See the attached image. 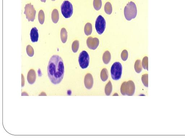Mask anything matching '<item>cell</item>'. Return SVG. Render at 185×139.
Here are the masks:
<instances>
[{
	"instance_id": "277c9868",
	"label": "cell",
	"mask_w": 185,
	"mask_h": 139,
	"mask_svg": "<svg viewBox=\"0 0 185 139\" xmlns=\"http://www.w3.org/2000/svg\"><path fill=\"white\" fill-rule=\"evenodd\" d=\"M61 10L63 15L65 18H69L72 16L73 13L72 4L69 1H64L61 5Z\"/></svg>"
},
{
	"instance_id": "7c38bea8",
	"label": "cell",
	"mask_w": 185,
	"mask_h": 139,
	"mask_svg": "<svg viewBox=\"0 0 185 139\" xmlns=\"http://www.w3.org/2000/svg\"><path fill=\"white\" fill-rule=\"evenodd\" d=\"M31 41L33 43L37 42L38 40V29L35 27L31 29L30 33Z\"/></svg>"
},
{
	"instance_id": "d6986e66",
	"label": "cell",
	"mask_w": 185,
	"mask_h": 139,
	"mask_svg": "<svg viewBox=\"0 0 185 139\" xmlns=\"http://www.w3.org/2000/svg\"><path fill=\"white\" fill-rule=\"evenodd\" d=\"M104 11L108 15H110L112 13V6L111 3L107 2L106 3L104 7Z\"/></svg>"
},
{
	"instance_id": "2e32d148",
	"label": "cell",
	"mask_w": 185,
	"mask_h": 139,
	"mask_svg": "<svg viewBox=\"0 0 185 139\" xmlns=\"http://www.w3.org/2000/svg\"><path fill=\"white\" fill-rule=\"evenodd\" d=\"M108 72L106 68H104L102 70L101 73V78L102 81H106L108 78Z\"/></svg>"
},
{
	"instance_id": "ac0fdd59",
	"label": "cell",
	"mask_w": 185,
	"mask_h": 139,
	"mask_svg": "<svg viewBox=\"0 0 185 139\" xmlns=\"http://www.w3.org/2000/svg\"><path fill=\"white\" fill-rule=\"evenodd\" d=\"M134 68H135V71H136L137 73H141L143 68L142 65V62L141 60H137L136 61Z\"/></svg>"
},
{
	"instance_id": "3957f363",
	"label": "cell",
	"mask_w": 185,
	"mask_h": 139,
	"mask_svg": "<svg viewBox=\"0 0 185 139\" xmlns=\"http://www.w3.org/2000/svg\"><path fill=\"white\" fill-rule=\"evenodd\" d=\"M122 69L123 68L120 63L116 62L113 64L111 69V77L113 80H120L121 77Z\"/></svg>"
},
{
	"instance_id": "ba28073f",
	"label": "cell",
	"mask_w": 185,
	"mask_h": 139,
	"mask_svg": "<svg viewBox=\"0 0 185 139\" xmlns=\"http://www.w3.org/2000/svg\"><path fill=\"white\" fill-rule=\"evenodd\" d=\"M99 43V40L98 38H93L91 37H88L86 41L88 47L92 50H95L98 47Z\"/></svg>"
},
{
	"instance_id": "cb8c5ba5",
	"label": "cell",
	"mask_w": 185,
	"mask_h": 139,
	"mask_svg": "<svg viewBox=\"0 0 185 139\" xmlns=\"http://www.w3.org/2000/svg\"><path fill=\"white\" fill-rule=\"evenodd\" d=\"M26 52L28 56L32 57L34 56V51L33 48L30 45H28L26 47Z\"/></svg>"
},
{
	"instance_id": "6da1fadb",
	"label": "cell",
	"mask_w": 185,
	"mask_h": 139,
	"mask_svg": "<svg viewBox=\"0 0 185 139\" xmlns=\"http://www.w3.org/2000/svg\"><path fill=\"white\" fill-rule=\"evenodd\" d=\"M48 75L52 83L59 84L65 74V66L62 58L57 55L52 56L47 67Z\"/></svg>"
},
{
	"instance_id": "e0dca14e",
	"label": "cell",
	"mask_w": 185,
	"mask_h": 139,
	"mask_svg": "<svg viewBox=\"0 0 185 139\" xmlns=\"http://www.w3.org/2000/svg\"><path fill=\"white\" fill-rule=\"evenodd\" d=\"M92 26L91 24L88 23L86 24L84 28L85 34L86 36H89L92 34Z\"/></svg>"
},
{
	"instance_id": "52a82bcc",
	"label": "cell",
	"mask_w": 185,
	"mask_h": 139,
	"mask_svg": "<svg viewBox=\"0 0 185 139\" xmlns=\"http://www.w3.org/2000/svg\"><path fill=\"white\" fill-rule=\"evenodd\" d=\"M79 62L80 66L83 69L88 68L89 64V56L88 54L86 51H83L80 54L79 58Z\"/></svg>"
},
{
	"instance_id": "f546056e",
	"label": "cell",
	"mask_w": 185,
	"mask_h": 139,
	"mask_svg": "<svg viewBox=\"0 0 185 139\" xmlns=\"http://www.w3.org/2000/svg\"><path fill=\"white\" fill-rule=\"evenodd\" d=\"M115 95H116L117 96V95L118 96V94H114V95H113V96H115Z\"/></svg>"
},
{
	"instance_id": "4fadbf2b",
	"label": "cell",
	"mask_w": 185,
	"mask_h": 139,
	"mask_svg": "<svg viewBox=\"0 0 185 139\" xmlns=\"http://www.w3.org/2000/svg\"><path fill=\"white\" fill-rule=\"evenodd\" d=\"M51 19L54 23H57L59 20V13L57 10L54 9L53 10L51 14Z\"/></svg>"
},
{
	"instance_id": "83f0119b",
	"label": "cell",
	"mask_w": 185,
	"mask_h": 139,
	"mask_svg": "<svg viewBox=\"0 0 185 139\" xmlns=\"http://www.w3.org/2000/svg\"><path fill=\"white\" fill-rule=\"evenodd\" d=\"M127 82H123L122 84L121 87L120 88V92L121 93L122 95H126V86Z\"/></svg>"
},
{
	"instance_id": "8992f818",
	"label": "cell",
	"mask_w": 185,
	"mask_h": 139,
	"mask_svg": "<svg viewBox=\"0 0 185 139\" xmlns=\"http://www.w3.org/2000/svg\"><path fill=\"white\" fill-rule=\"evenodd\" d=\"M36 13V11L34 8L33 6L32 5L31 3L25 5L24 13L29 21L34 22L35 19Z\"/></svg>"
},
{
	"instance_id": "ffe728a7",
	"label": "cell",
	"mask_w": 185,
	"mask_h": 139,
	"mask_svg": "<svg viewBox=\"0 0 185 139\" xmlns=\"http://www.w3.org/2000/svg\"><path fill=\"white\" fill-rule=\"evenodd\" d=\"M112 91V85L111 81L107 83L105 88V93L107 96H110Z\"/></svg>"
},
{
	"instance_id": "603a6c76",
	"label": "cell",
	"mask_w": 185,
	"mask_h": 139,
	"mask_svg": "<svg viewBox=\"0 0 185 139\" xmlns=\"http://www.w3.org/2000/svg\"><path fill=\"white\" fill-rule=\"evenodd\" d=\"M79 47V42L78 40H75L73 43L72 45V49L74 53H77Z\"/></svg>"
},
{
	"instance_id": "7a4b0ae2",
	"label": "cell",
	"mask_w": 185,
	"mask_h": 139,
	"mask_svg": "<svg viewBox=\"0 0 185 139\" xmlns=\"http://www.w3.org/2000/svg\"><path fill=\"white\" fill-rule=\"evenodd\" d=\"M124 14L128 21L135 18L137 15V9L135 3L131 1L127 4L124 9Z\"/></svg>"
},
{
	"instance_id": "7402d4cb",
	"label": "cell",
	"mask_w": 185,
	"mask_h": 139,
	"mask_svg": "<svg viewBox=\"0 0 185 139\" xmlns=\"http://www.w3.org/2000/svg\"><path fill=\"white\" fill-rule=\"evenodd\" d=\"M38 17L39 22L40 24H43L45 21V16L44 12L42 10H40L39 12Z\"/></svg>"
},
{
	"instance_id": "8fae6325",
	"label": "cell",
	"mask_w": 185,
	"mask_h": 139,
	"mask_svg": "<svg viewBox=\"0 0 185 139\" xmlns=\"http://www.w3.org/2000/svg\"><path fill=\"white\" fill-rule=\"evenodd\" d=\"M36 78V75L35 70L31 69L28 73L27 80L30 84L32 85L35 83Z\"/></svg>"
},
{
	"instance_id": "d4e9b609",
	"label": "cell",
	"mask_w": 185,
	"mask_h": 139,
	"mask_svg": "<svg viewBox=\"0 0 185 139\" xmlns=\"http://www.w3.org/2000/svg\"><path fill=\"white\" fill-rule=\"evenodd\" d=\"M141 80L144 86L146 87H148V74H145L143 75L142 77Z\"/></svg>"
},
{
	"instance_id": "4dcf8cb0",
	"label": "cell",
	"mask_w": 185,
	"mask_h": 139,
	"mask_svg": "<svg viewBox=\"0 0 185 139\" xmlns=\"http://www.w3.org/2000/svg\"><path fill=\"white\" fill-rule=\"evenodd\" d=\"M51 1H56V0H51Z\"/></svg>"
},
{
	"instance_id": "484cf974",
	"label": "cell",
	"mask_w": 185,
	"mask_h": 139,
	"mask_svg": "<svg viewBox=\"0 0 185 139\" xmlns=\"http://www.w3.org/2000/svg\"><path fill=\"white\" fill-rule=\"evenodd\" d=\"M148 58L147 57H145L143 58L142 62V65L143 68L144 69L148 70Z\"/></svg>"
},
{
	"instance_id": "5bb4252c",
	"label": "cell",
	"mask_w": 185,
	"mask_h": 139,
	"mask_svg": "<svg viewBox=\"0 0 185 139\" xmlns=\"http://www.w3.org/2000/svg\"><path fill=\"white\" fill-rule=\"evenodd\" d=\"M111 59V55L108 51H106L104 54L103 56V61L104 63L108 64L110 62Z\"/></svg>"
},
{
	"instance_id": "5b68a950",
	"label": "cell",
	"mask_w": 185,
	"mask_h": 139,
	"mask_svg": "<svg viewBox=\"0 0 185 139\" xmlns=\"http://www.w3.org/2000/svg\"><path fill=\"white\" fill-rule=\"evenodd\" d=\"M106 22L105 19L102 16L99 15L95 21V28L97 33L101 35L103 33L105 30Z\"/></svg>"
},
{
	"instance_id": "9a60e30c",
	"label": "cell",
	"mask_w": 185,
	"mask_h": 139,
	"mask_svg": "<svg viewBox=\"0 0 185 139\" xmlns=\"http://www.w3.org/2000/svg\"><path fill=\"white\" fill-rule=\"evenodd\" d=\"M61 39L62 43H65L67 39V32L65 28H62L61 32Z\"/></svg>"
},
{
	"instance_id": "44dd1931",
	"label": "cell",
	"mask_w": 185,
	"mask_h": 139,
	"mask_svg": "<svg viewBox=\"0 0 185 139\" xmlns=\"http://www.w3.org/2000/svg\"><path fill=\"white\" fill-rule=\"evenodd\" d=\"M102 2L101 0H94L93 6L97 11L101 9L102 7Z\"/></svg>"
},
{
	"instance_id": "30bf717a",
	"label": "cell",
	"mask_w": 185,
	"mask_h": 139,
	"mask_svg": "<svg viewBox=\"0 0 185 139\" xmlns=\"http://www.w3.org/2000/svg\"><path fill=\"white\" fill-rule=\"evenodd\" d=\"M94 83L93 79L91 74L88 73L85 77L84 84L86 89H91L93 86Z\"/></svg>"
},
{
	"instance_id": "4316f807",
	"label": "cell",
	"mask_w": 185,
	"mask_h": 139,
	"mask_svg": "<svg viewBox=\"0 0 185 139\" xmlns=\"http://www.w3.org/2000/svg\"><path fill=\"white\" fill-rule=\"evenodd\" d=\"M128 56V54L127 51L124 50L121 53V58L123 61H126L127 59Z\"/></svg>"
},
{
	"instance_id": "f1b7e54d",
	"label": "cell",
	"mask_w": 185,
	"mask_h": 139,
	"mask_svg": "<svg viewBox=\"0 0 185 139\" xmlns=\"http://www.w3.org/2000/svg\"><path fill=\"white\" fill-rule=\"evenodd\" d=\"M46 0H41V1L42 2L45 3L46 2Z\"/></svg>"
},
{
	"instance_id": "9c48e42d",
	"label": "cell",
	"mask_w": 185,
	"mask_h": 139,
	"mask_svg": "<svg viewBox=\"0 0 185 139\" xmlns=\"http://www.w3.org/2000/svg\"><path fill=\"white\" fill-rule=\"evenodd\" d=\"M135 87L134 82L131 80L127 82L126 95L129 96L134 95L135 92Z\"/></svg>"
}]
</instances>
